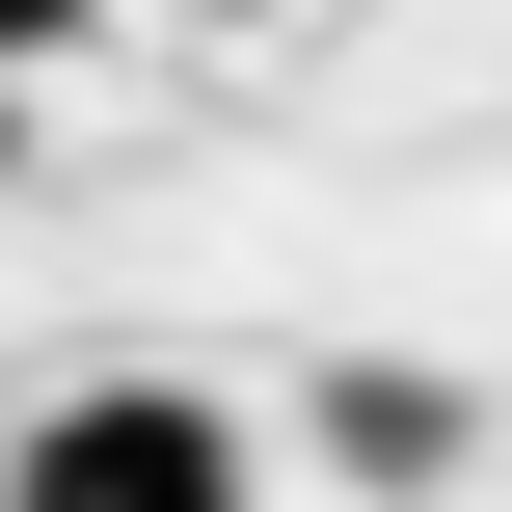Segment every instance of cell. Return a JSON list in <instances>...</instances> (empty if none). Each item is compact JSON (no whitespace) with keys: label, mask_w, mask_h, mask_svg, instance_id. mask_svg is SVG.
<instances>
[{"label":"cell","mask_w":512,"mask_h":512,"mask_svg":"<svg viewBox=\"0 0 512 512\" xmlns=\"http://www.w3.org/2000/svg\"><path fill=\"white\" fill-rule=\"evenodd\" d=\"M0 512H243V405L189 378H54L0 432Z\"/></svg>","instance_id":"obj_1"},{"label":"cell","mask_w":512,"mask_h":512,"mask_svg":"<svg viewBox=\"0 0 512 512\" xmlns=\"http://www.w3.org/2000/svg\"><path fill=\"white\" fill-rule=\"evenodd\" d=\"M54 27H108V0H0V81H27V54H54Z\"/></svg>","instance_id":"obj_2"}]
</instances>
